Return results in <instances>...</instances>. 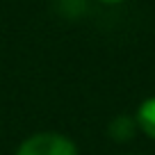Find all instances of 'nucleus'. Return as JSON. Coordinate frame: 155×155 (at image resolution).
I'll return each mask as SVG.
<instances>
[{"instance_id": "f257e3e1", "label": "nucleus", "mask_w": 155, "mask_h": 155, "mask_svg": "<svg viewBox=\"0 0 155 155\" xmlns=\"http://www.w3.org/2000/svg\"><path fill=\"white\" fill-rule=\"evenodd\" d=\"M16 155H78L71 139L57 132H39L18 146Z\"/></svg>"}, {"instance_id": "f03ea898", "label": "nucleus", "mask_w": 155, "mask_h": 155, "mask_svg": "<svg viewBox=\"0 0 155 155\" xmlns=\"http://www.w3.org/2000/svg\"><path fill=\"white\" fill-rule=\"evenodd\" d=\"M137 123H139V128L146 132V135L155 139V96L148 98V101H144L139 105V112H137Z\"/></svg>"}, {"instance_id": "7ed1b4c3", "label": "nucleus", "mask_w": 155, "mask_h": 155, "mask_svg": "<svg viewBox=\"0 0 155 155\" xmlns=\"http://www.w3.org/2000/svg\"><path fill=\"white\" fill-rule=\"evenodd\" d=\"M101 2H121V0H101Z\"/></svg>"}]
</instances>
